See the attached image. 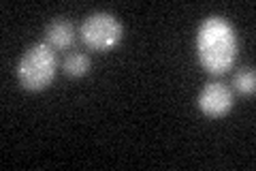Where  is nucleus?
<instances>
[{"label":"nucleus","mask_w":256,"mask_h":171,"mask_svg":"<svg viewBox=\"0 0 256 171\" xmlns=\"http://www.w3.org/2000/svg\"><path fill=\"white\" fill-rule=\"evenodd\" d=\"M196 105L207 118H214V120L224 118L233 109L235 94L226 84H222V81H210V84L203 86V90L196 99Z\"/></svg>","instance_id":"obj_4"},{"label":"nucleus","mask_w":256,"mask_h":171,"mask_svg":"<svg viewBox=\"0 0 256 171\" xmlns=\"http://www.w3.org/2000/svg\"><path fill=\"white\" fill-rule=\"evenodd\" d=\"M77 39V30L68 20H54L45 30V43L52 50H68Z\"/></svg>","instance_id":"obj_5"},{"label":"nucleus","mask_w":256,"mask_h":171,"mask_svg":"<svg viewBox=\"0 0 256 171\" xmlns=\"http://www.w3.org/2000/svg\"><path fill=\"white\" fill-rule=\"evenodd\" d=\"M233 88L239 94H254L256 90V73L252 69H242L233 75Z\"/></svg>","instance_id":"obj_7"},{"label":"nucleus","mask_w":256,"mask_h":171,"mask_svg":"<svg viewBox=\"0 0 256 171\" xmlns=\"http://www.w3.org/2000/svg\"><path fill=\"white\" fill-rule=\"evenodd\" d=\"M79 37L92 52H109L122 41L124 28L111 13H92L84 20Z\"/></svg>","instance_id":"obj_3"},{"label":"nucleus","mask_w":256,"mask_h":171,"mask_svg":"<svg viewBox=\"0 0 256 171\" xmlns=\"http://www.w3.org/2000/svg\"><path fill=\"white\" fill-rule=\"evenodd\" d=\"M90 67H92V60H90V56L84 52H73L62 60V71L66 73L68 77H84L86 73L90 71Z\"/></svg>","instance_id":"obj_6"},{"label":"nucleus","mask_w":256,"mask_h":171,"mask_svg":"<svg viewBox=\"0 0 256 171\" xmlns=\"http://www.w3.org/2000/svg\"><path fill=\"white\" fill-rule=\"evenodd\" d=\"M56 73H58L56 50H52L45 41L32 45L18 64V79L24 90L28 92H41L50 88Z\"/></svg>","instance_id":"obj_2"},{"label":"nucleus","mask_w":256,"mask_h":171,"mask_svg":"<svg viewBox=\"0 0 256 171\" xmlns=\"http://www.w3.org/2000/svg\"><path fill=\"white\" fill-rule=\"evenodd\" d=\"M196 58L212 75H222L233 67L237 58V35L230 22L220 15L201 22L196 30Z\"/></svg>","instance_id":"obj_1"}]
</instances>
